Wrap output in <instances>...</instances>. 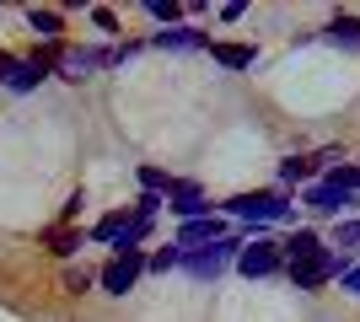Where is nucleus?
<instances>
[{"label": "nucleus", "mask_w": 360, "mask_h": 322, "mask_svg": "<svg viewBox=\"0 0 360 322\" xmlns=\"http://www.w3.org/2000/svg\"><path fill=\"white\" fill-rule=\"evenodd\" d=\"M237 253H242V242H237V236H221L215 247H199V253H183L178 263L188 269V274H199V279H221V274H226V263L237 258Z\"/></svg>", "instance_id": "nucleus-1"}, {"label": "nucleus", "mask_w": 360, "mask_h": 322, "mask_svg": "<svg viewBox=\"0 0 360 322\" xmlns=\"http://www.w3.org/2000/svg\"><path fill=\"white\" fill-rule=\"evenodd\" d=\"M333 274H345V263L328 258V253H312V258H296V263H290V279H296L301 290H317V285L333 279Z\"/></svg>", "instance_id": "nucleus-2"}, {"label": "nucleus", "mask_w": 360, "mask_h": 322, "mask_svg": "<svg viewBox=\"0 0 360 322\" xmlns=\"http://www.w3.org/2000/svg\"><path fill=\"white\" fill-rule=\"evenodd\" d=\"M226 210H231V215H248V220H285L290 204L280 199V194H242V199H231Z\"/></svg>", "instance_id": "nucleus-3"}, {"label": "nucleus", "mask_w": 360, "mask_h": 322, "mask_svg": "<svg viewBox=\"0 0 360 322\" xmlns=\"http://www.w3.org/2000/svg\"><path fill=\"white\" fill-rule=\"evenodd\" d=\"M140 269H146V258H140V253H129V258H113L97 279H103L108 295H129V290H135V279H140Z\"/></svg>", "instance_id": "nucleus-4"}, {"label": "nucleus", "mask_w": 360, "mask_h": 322, "mask_svg": "<svg viewBox=\"0 0 360 322\" xmlns=\"http://www.w3.org/2000/svg\"><path fill=\"white\" fill-rule=\"evenodd\" d=\"M237 269H242L248 279H264V274H274V269H280V247H274V242L242 247V253H237Z\"/></svg>", "instance_id": "nucleus-5"}, {"label": "nucleus", "mask_w": 360, "mask_h": 322, "mask_svg": "<svg viewBox=\"0 0 360 322\" xmlns=\"http://www.w3.org/2000/svg\"><path fill=\"white\" fill-rule=\"evenodd\" d=\"M167 204H172V215H183V220H205V210H210L194 183H172L167 188Z\"/></svg>", "instance_id": "nucleus-6"}, {"label": "nucleus", "mask_w": 360, "mask_h": 322, "mask_svg": "<svg viewBox=\"0 0 360 322\" xmlns=\"http://www.w3.org/2000/svg\"><path fill=\"white\" fill-rule=\"evenodd\" d=\"M97 65H108V54H97V48H65L60 54V76L65 81H86Z\"/></svg>", "instance_id": "nucleus-7"}, {"label": "nucleus", "mask_w": 360, "mask_h": 322, "mask_svg": "<svg viewBox=\"0 0 360 322\" xmlns=\"http://www.w3.org/2000/svg\"><path fill=\"white\" fill-rule=\"evenodd\" d=\"M205 242H221V220H183V231H178V253H199Z\"/></svg>", "instance_id": "nucleus-8"}, {"label": "nucleus", "mask_w": 360, "mask_h": 322, "mask_svg": "<svg viewBox=\"0 0 360 322\" xmlns=\"http://www.w3.org/2000/svg\"><path fill=\"white\" fill-rule=\"evenodd\" d=\"M156 48H210V38L199 27H167V32H156Z\"/></svg>", "instance_id": "nucleus-9"}, {"label": "nucleus", "mask_w": 360, "mask_h": 322, "mask_svg": "<svg viewBox=\"0 0 360 322\" xmlns=\"http://www.w3.org/2000/svg\"><path fill=\"white\" fill-rule=\"evenodd\" d=\"M307 204H312V210H345V204H360V199H349L345 188L323 183V188H312V194H307Z\"/></svg>", "instance_id": "nucleus-10"}, {"label": "nucleus", "mask_w": 360, "mask_h": 322, "mask_svg": "<svg viewBox=\"0 0 360 322\" xmlns=\"http://www.w3.org/2000/svg\"><path fill=\"white\" fill-rule=\"evenodd\" d=\"M38 76H44V70H38L32 60H16L11 76H6V86H11V92H32V86H38Z\"/></svg>", "instance_id": "nucleus-11"}, {"label": "nucleus", "mask_w": 360, "mask_h": 322, "mask_svg": "<svg viewBox=\"0 0 360 322\" xmlns=\"http://www.w3.org/2000/svg\"><path fill=\"white\" fill-rule=\"evenodd\" d=\"M210 48H215V60H221V65H231V70H248V65L258 60L253 48H242V43H210Z\"/></svg>", "instance_id": "nucleus-12"}, {"label": "nucleus", "mask_w": 360, "mask_h": 322, "mask_svg": "<svg viewBox=\"0 0 360 322\" xmlns=\"http://www.w3.org/2000/svg\"><path fill=\"white\" fill-rule=\"evenodd\" d=\"M27 22H32V32H38V38H60V11H44V6H32Z\"/></svg>", "instance_id": "nucleus-13"}, {"label": "nucleus", "mask_w": 360, "mask_h": 322, "mask_svg": "<svg viewBox=\"0 0 360 322\" xmlns=\"http://www.w3.org/2000/svg\"><path fill=\"white\" fill-rule=\"evenodd\" d=\"M290 263L296 258H312V253H323V242H317V231H296V236H290Z\"/></svg>", "instance_id": "nucleus-14"}, {"label": "nucleus", "mask_w": 360, "mask_h": 322, "mask_svg": "<svg viewBox=\"0 0 360 322\" xmlns=\"http://www.w3.org/2000/svg\"><path fill=\"white\" fill-rule=\"evenodd\" d=\"M333 43H349V48H360V22L355 16H339V22H333Z\"/></svg>", "instance_id": "nucleus-15"}, {"label": "nucleus", "mask_w": 360, "mask_h": 322, "mask_svg": "<svg viewBox=\"0 0 360 322\" xmlns=\"http://www.w3.org/2000/svg\"><path fill=\"white\" fill-rule=\"evenodd\" d=\"M124 226H129V215H108V220H97V231H91V236H97V242H119Z\"/></svg>", "instance_id": "nucleus-16"}, {"label": "nucleus", "mask_w": 360, "mask_h": 322, "mask_svg": "<svg viewBox=\"0 0 360 322\" xmlns=\"http://www.w3.org/2000/svg\"><path fill=\"white\" fill-rule=\"evenodd\" d=\"M49 247H54L60 258H70L75 247H81V231H49Z\"/></svg>", "instance_id": "nucleus-17"}, {"label": "nucleus", "mask_w": 360, "mask_h": 322, "mask_svg": "<svg viewBox=\"0 0 360 322\" xmlns=\"http://www.w3.org/2000/svg\"><path fill=\"white\" fill-rule=\"evenodd\" d=\"M162 194H140V199H135V215H140V220H150V215H156V210H162Z\"/></svg>", "instance_id": "nucleus-18"}, {"label": "nucleus", "mask_w": 360, "mask_h": 322, "mask_svg": "<svg viewBox=\"0 0 360 322\" xmlns=\"http://www.w3.org/2000/svg\"><path fill=\"white\" fill-rule=\"evenodd\" d=\"M333 188H345V194L360 188V167H339V172H333Z\"/></svg>", "instance_id": "nucleus-19"}, {"label": "nucleus", "mask_w": 360, "mask_h": 322, "mask_svg": "<svg viewBox=\"0 0 360 322\" xmlns=\"http://www.w3.org/2000/svg\"><path fill=\"white\" fill-rule=\"evenodd\" d=\"M307 172H312V161H301V156H296V161H285V167H280V177H285V183H296V177H307Z\"/></svg>", "instance_id": "nucleus-20"}, {"label": "nucleus", "mask_w": 360, "mask_h": 322, "mask_svg": "<svg viewBox=\"0 0 360 322\" xmlns=\"http://www.w3.org/2000/svg\"><path fill=\"white\" fill-rule=\"evenodd\" d=\"M339 247H360V220H345V226H339Z\"/></svg>", "instance_id": "nucleus-21"}, {"label": "nucleus", "mask_w": 360, "mask_h": 322, "mask_svg": "<svg viewBox=\"0 0 360 322\" xmlns=\"http://www.w3.org/2000/svg\"><path fill=\"white\" fill-rule=\"evenodd\" d=\"M146 11H150V16H156V22H178V6H167V0H150Z\"/></svg>", "instance_id": "nucleus-22"}, {"label": "nucleus", "mask_w": 360, "mask_h": 322, "mask_svg": "<svg viewBox=\"0 0 360 322\" xmlns=\"http://www.w3.org/2000/svg\"><path fill=\"white\" fill-rule=\"evenodd\" d=\"M178 258H183L178 247H172V253H156V258H150V269H172V263H178Z\"/></svg>", "instance_id": "nucleus-23"}, {"label": "nucleus", "mask_w": 360, "mask_h": 322, "mask_svg": "<svg viewBox=\"0 0 360 322\" xmlns=\"http://www.w3.org/2000/svg\"><path fill=\"white\" fill-rule=\"evenodd\" d=\"M91 22H97V27H103V32H113V27H119V22H113V11H103V6L91 11Z\"/></svg>", "instance_id": "nucleus-24"}, {"label": "nucleus", "mask_w": 360, "mask_h": 322, "mask_svg": "<svg viewBox=\"0 0 360 322\" xmlns=\"http://www.w3.org/2000/svg\"><path fill=\"white\" fill-rule=\"evenodd\" d=\"M65 285H70V290H86V285H91V274H81V269H70V274H65Z\"/></svg>", "instance_id": "nucleus-25"}, {"label": "nucleus", "mask_w": 360, "mask_h": 322, "mask_svg": "<svg viewBox=\"0 0 360 322\" xmlns=\"http://www.w3.org/2000/svg\"><path fill=\"white\" fill-rule=\"evenodd\" d=\"M345 290H355V295H360V269H349V274H345Z\"/></svg>", "instance_id": "nucleus-26"}, {"label": "nucleus", "mask_w": 360, "mask_h": 322, "mask_svg": "<svg viewBox=\"0 0 360 322\" xmlns=\"http://www.w3.org/2000/svg\"><path fill=\"white\" fill-rule=\"evenodd\" d=\"M11 65H16L11 54H0V76H11Z\"/></svg>", "instance_id": "nucleus-27"}]
</instances>
